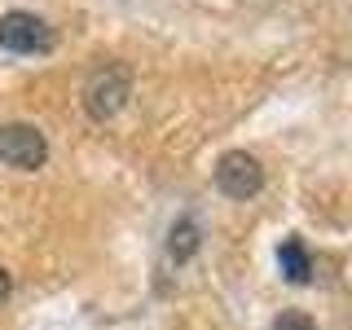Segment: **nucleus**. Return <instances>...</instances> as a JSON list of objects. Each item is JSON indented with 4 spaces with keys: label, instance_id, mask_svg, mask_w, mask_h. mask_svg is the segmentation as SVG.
I'll return each instance as SVG.
<instances>
[{
    "label": "nucleus",
    "instance_id": "f257e3e1",
    "mask_svg": "<svg viewBox=\"0 0 352 330\" xmlns=\"http://www.w3.org/2000/svg\"><path fill=\"white\" fill-rule=\"evenodd\" d=\"M128 88H132V75L124 71V66H115V62L97 66V71L88 75V84H84V106H88V115H93V119H110L115 110H124Z\"/></svg>",
    "mask_w": 352,
    "mask_h": 330
},
{
    "label": "nucleus",
    "instance_id": "f03ea898",
    "mask_svg": "<svg viewBox=\"0 0 352 330\" xmlns=\"http://www.w3.org/2000/svg\"><path fill=\"white\" fill-rule=\"evenodd\" d=\"M0 159L18 172H36L40 163L49 159V141L31 124H5L0 128Z\"/></svg>",
    "mask_w": 352,
    "mask_h": 330
},
{
    "label": "nucleus",
    "instance_id": "7ed1b4c3",
    "mask_svg": "<svg viewBox=\"0 0 352 330\" xmlns=\"http://www.w3.org/2000/svg\"><path fill=\"white\" fill-rule=\"evenodd\" d=\"M264 185V168L251 159L247 150H229L216 163V190L225 198H256Z\"/></svg>",
    "mask_w": 352,
    "mask_h": 330
},
{
    "label": "nucleus",
    "instance_id": "20e7f679",
    "mask_svg": "<svg viewBox=\"0 0 352 330\" xmlns=\"http://www.w3.org/2000/svg\"><path fill=\"white\" fill-rule=\"evenodd\" d=\"M0 44H5L9 53H40L53 44V31L49 22L27 14V9H14V14L0 18Z\"/></svg>",
    "mask_w": 352,
    "mask_h": 330
},
{
    "label": "nucleus",
    "instance_id": "39448f33",
    "mask_svg": "<svg viewBox=\"0 0 352 330\" xmlns=\"http://www.w3.org/2000/svg\"><path fill=\"white\" fill-rule=\"evenodd\" d=\"M278 264H282V278L295 282V286H304L308 278H313V260H308V251H304L300 238H286L278 247Z\"/></svg>",
    "mask_w": 352,
    "mask_h": 330
},
{
    "label": "nucleus",
    "instance_id": "423d86ee",
    "mask_svg": "<svg viewBox=\"0 0 352 330\" xmlns=\"http://www.w3.org/2000/svg\"><path fill=\"white\" fill-rule=\"evenodd\" d=\"M198 251V220H176L172 238H168V256L172 260H190Z\"/></svg>",
    "mask_w": 352,
    "mask_h": 330
},
{
    "label": "nucleus",
    "instance_id": "0eeeda50",
    "mask_svg": "<svg viewBox=\"0 0 352 330\" xmlns=\"http://www.w3.org/2000/svg\"><path fill=\"white\" fill-rule=\"evenodd\" d=\"M273 330H317V322L304 317V313H282L278 322H273Z\"/></svg>",
    "mask_w": 352,
    "mask_h": 330
},
{
    "label": "nucleus",
    "instance_id": "6e6552de",
    "mask_svg": "<svg viewBox=\"0 0 352 330\" xmlns=\"http://www.w3.org/2000/svg\"><path fill=\"white\" fill-rule=\"evenodd\" d=\"M5 295H9V273L0 269V300H5Z\"/></svg>",
    "mask_w": 352,
    "mask_h": 330
}]
</instances>
